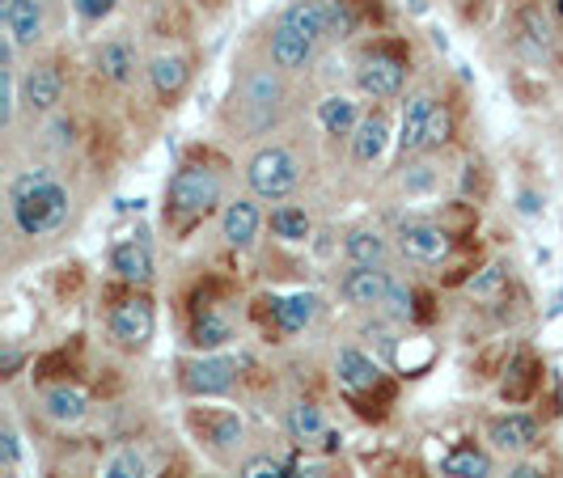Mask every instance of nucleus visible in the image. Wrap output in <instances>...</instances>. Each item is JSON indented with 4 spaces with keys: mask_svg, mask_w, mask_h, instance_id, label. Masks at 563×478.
<instances>
[{
    "mask_svg": "<svg viewBox=\"0 0 563 478\" xmlns=\"http://www.w3.org/2000/svg\"><path fill=\"white\" fill-rule=\"evenodd\" d=\"M9 216L22 237H47L59 233L73 216V196L56 178V169L30 166L9 178Z\"/></svg>",
    "mask_w": 563,
    "mask_h": 478,
    "instance_id": "f257e3e1",
    "label": "nucleus"
},
{
    "mask_svg": "<svg viewBox=\"0 0 563 478\" xmlns=\"http://www.w3.org/2000/svg\"><path fill=\"white\" fill-rule=\"evenodd\" d=\"M225 199V178L221 169L203 166V162H187L169 174L166 182V225L178 233H191L199 221H208L212 212H221Z\"/></svg>",
    "mask_w": 563,
    "mask_h": 478,
    "instance_id": "f03ea898",
    "label": "nucleus"
},
{
    "mask_svg": "<svg viewBox=\"0 0 563 478\" xmlns=\"http://www.w3.org/2000/svg\"><path fill=\"white\" fill-rule=\"evenodd\" d=\"M284 77L276 64H267V68H251L242 85H238V114H242V127L246 132H267L272 123H276V114L284 107Z\"/></svg>",
    "mask_w": 563,
    "mask_h": 478,
    "instance_id": "7ed1b4c3",
    "label": "nucleus"
},
{
    "mask_svg": "<svg viewBox=\"0 0 563 478\" xmlns=\"http://www.w3.org/2000/svg\"><path fill=\"white\" fill-rule=\"evenodd\" d=\"M246 182H251L254 199H267V203H280L301 187V162L284 148V144H267L258 148L246 166Z\"/></svg>",
    "mask_w": 563,
    "mask_h": 478,
    "instance_id": "20e7f679",
    "label": "nucleus"
},
{
    "mask_svg": "<svg viewBox=\"0 0 563 478\" xmlns=\"http://www.w3.org/2000/svg\"><path fill=\"white\" fill-rule=\"evenodd\" d=\"M238 386V360L217 352H196L178 365V390L187 398H225Z\"/></svg>",
    "mask_w": 563,
    "mask_h": 478,
    "instance_id": "39448f33",
    "label": "nucleus"
},
{
    "mask_svg": "<svg viewBox=\"0 0 563 478\" xmlns=\"http://www.w3.org/2000/svg\"><path fill=\"white\" fill-rule=\"evenodd\" d=\"M356 85L373 102H390L407 89V59L390 47H368L356 64Z\"/></svg>",
    "mask_w": 563,
    "mask_h": 478,
    "instance_id": "423d86ee",
    "label": "nucleus"
},
{
    "mask_svg": "<svg viewBox=\"0 0 563 478\" xmlns=\"http://www.w3.org/2000/svg\"><path fill=\"white\" fill-rule=\"evenodd\" d=\"M107 331H111L114 343H119V347H128V352L148 347V338H153V331H157V310H153V301L132 288L123 301H114L111 305Z\"/></svg>",
    "mask_w": 563,
    "mask_h": 478,
    "instance_id": "0eeeda50",
    "label": "nucleus"
},
{
    "mask_svg": "<svg viewBox=\"0 0 563 478\" xmlns=\"http://www.w3.org/2000/svg\"><path fill=\"white\" fill-rule=\"evenodd\" d=\"M187 427L203 449H212L217 457H229V453L242 449L246 441V423L238 411H221V407H191L187 411Z\"/></svg>",
    "mask_w": 563,
    "mask_h": 478,
    "instance_id": "6e6552de",
    "label": "nucleus"
},
{
    "mask_svg": "<svg viewBox=\"0 0 563 478\" xmlns=\"http://www.w3.org/2000/svg\"><path fill=\"white\" fill-rule=\"evenodd\" d=\"M258 318L276 331V335L292 338V335H306L313 322H318V313H322V301L313 297V292H292V297H263L258 301Z\"/></svg>",
    "mask_w": 563,
    "mask_h": 478,
    "instance_id": "1a4fd4ad",
    "label": "nucleus"
},
{
    "mask_svg": "<svg viewBox=\"0 0 563 478\" xmlns=\"http://www.w3.org/2000/svg\"><path fill=\"white\" fill-rule=\"evenodd\" d=\"M398 254L420 263V267H437L453 254V233L441 221H402L398 225Z\"/></svg>",
    "mask_w": 563,
    "mask_h": 478,
    "instance_id": "9d476101",
    "label": "nucleus"
},
{
    "mask_svg": "<svg viewBox=\"0 0 563 478\" xmlns=\"http://www.w3.org/2000/svg\"><path fill=\"white\" fill-rule=\"evenodd\" d=\"M313 52H318V43H313L310 34H301V30L292 26V22H284V18L272 22V34H267V59H272L280 73H306V68L313 64Z\"/></svg>",
    "mask_w": 563,
    "mask_h": 478,
    "instance_id": "9b49d317",
    "label": "nucleus"
},
{
    "mask_svg": "<svg viewBox=\"0 0 563 478\" xmlns=\"http://www.w3.org/2000/svg\"><path fill=\"white\" fill-rule=\"evenodd\" d=\"M263 225H267V216H263L254 196H238L221 208V237H225L229 251H254Z\"/></svg>",
    "mask_w": 563,
    "mask_h": 478,
    "instance_id": "f8f14e48",
    "label": "nucleus"
},
{
    "mask_svg": "<svg viewBox=\"0 0 563 478\" xmlns=\"http://www.w3.org/2000/svg\"><path fill=\"white\" fill-rule=\"evenodd\" d=\"M487 441L492 449L508 453V457H521L542 445V423L534 415H521V411H508V415H492L487 420Z\"/></svg>",
    "mask_w": 563,
    "mask_h": 478,
    "instance_id": "ddd939ff",
    "label": "nucleus"
},
{
    "mask_svg": "<svg viewBox=\"0 0 563 478\" xmlns=\"http://www.w3.org/2000/svg\"><path fill=\"white\" fill-rule=\"evenodd\" d=\"M0 22L18 47H38L47 38V0H0Z\"/></svg>",
    "mask_w": 563,
    "mask_h": 478,
    "instance_id": "4468645a",
    "label": "nucleus"
},
{
    "mask_svg": "<svg viewBox=\"0 0 563 478\" xmlns=\"http://www.w3.org/2000/svg\"><path fill=\"white\" fill-rule=\"evenodd\" d=\"M390 284H395V276H390L386 267H352V271L339 280V297H343L352 310H377V305H386Z\"/></svg>",
    "mask_w": 563,
    "mask_h": 478,
    "instance_id": "2eb2a0df",
    "label": "nucleus"
},
{
    "mask_svg": "<svg viewBox=\"0 0 563 478\" xmlns=\"http://www.w3.org/2000/svg\"><path fill=\"white\" fill-rule=\"evenodd\" d=\"M144 73H148V85H153L157 102L174 107L187 93V85H191V59L178 56V52H157V56L144 64Z\"/></svg>",
    "mask_w": 563,
    "mask_h": 478,
    "instance_id": "dca6fc26",
    "label": "nucleus"
},
{
    "mask_svg": "<svg viewBox=\"0 0 563 478\" xmlns=\"http://www.w3.org/2000/svg\"><path fill=\"white\" fill-rule=\"evenodd\" d=\"M284 427L301 449H335L339 441L327 415H322V407H313V402H292L288 415H284Z\"/></svg>",
    "mask_w": 563,
    "mask_h": 478,
    "instance_id": "f3484780",
    "label": "nucleus"
},
{
    "mask_svg": "<svg viewBox=\"0 0 563 478\" xmlns=\"http://www.w3.org/2000/svg\"><path fill=\"white\" fill-rule=\"evenodd\" d=\"M432 111H437V98H432L428 89L407 93L402 119H398V148H402V157H411V153H423V148H428V123H432Z\"/></svg>",
    "mask_w": 563,
    "mask_h": 478,
    "instance_id": "a211bd4d",
    "label": "nucleus"
},
{
    "mask_svg": "<svg viewBox=\"0 0 563 478\" xmlns=\"http://www.w3.org/2000/svg\"><path fill=\"white\" fill-rule=\"evenodd\" d=\"M64 98V73L56 64H30L22 73V102L34 114H52Z\"/></svg>",
    "mask_w": 563,
    "mask_h": 478,
    "instance_id": "6ab92c4d",
    "label": "nucleus"
},
{
    "mask_svg": "<svg viewBox=\"0 0 563 478\" xmlns=\"http://www.w3.org/2000/svg\"><path fill=\"white\" fill-rule=\"evenodd\" d=\"M111 271L114 280H123L128 288H148L153 284V251L141 237H128V242H114L111 246Z\"/></svg>",
    "mask_w": 563,
    "mask_h": 478,
    "instance_id": "aec40b11",
    "label": "nucleus"
},
{
    "mask_svg": "<svg viewBox=\"0 0 563 478\" xmlns=\"http://www.w3.org/2000/svg\"><path fill=\"white\" fill-rule=\"evenodd\" d=\"M335 377L347 394H373V390H382V368L361 347H339Z\"/></svg>",
    "mask_w": 563,
    "mask_h": 478,
    "instance_id": "412c9836",
    "label": "nucleus"
},
{
    "mask_svg": "<svg viewBox=\"0 0 563 478\" xmlns=\"http://www.w3.org/2000/svg\"><path fill=\"white\" fill-rule=\"evenodd\" d=\"M390 148V119L386 114H365L361 127L352 132V162L356 166H377Z\"/></svg>",
    "mask_w": 563,
    "mask_h": 478,
    "instance_id": "4be33fe9",
    "label": "nucleus"
},
{
    "mask_svg": "<svg viewBox=\"0 0 563 478\" xmlns=\"http://www.w3.org/2000/svg\"><path fill=\"white\" fill-rule=\"evenodd\" d=\"M93 68L114 85H128L136 77V68H141V59H136V47L132 43H123V38H107L98 52H93Z\"/></svg>",
    "mask_w": 563,
    "mask_h": 478,
    "instance_id": "5701e85b",
    "label": "nucleus"
},
{
    "mask_svg": "<svg viewBox=\"0 0 563 478\" xmlns=\"http://www.w3.org/2000/svg\"><path fill=\"white\" fill-rule=\"evenodd\" d=\"M229 338H233V322L225 313L212 310V305H199L196 318H191V331H187V343L196 352H217V347H225Z\"/></svg>",
    "mask_w": 563,
    "mask_h": 478,
    "instance_id": "b1692460",
    "label": "nucleus"
},
{
    "mask_svg": "<svg viewBox=\"0 0 563 478\" xmlns=\"http://www.w3.org/2000/svg\"><path fill=\"white\" fill-rule=\"evenodd\" d=\"M343 258H347V267H386L390 263V242L377 229H356L343 242Z\"/></svg>",
    "mask_w": 563,
    "mask_h": 478,
    "instance_id": "393cba45",
    "label": "nucleus"
},
{
    "mask_svg": "<svg viewBox=\"0 0 563 478\" xmlns=\"http://www.w3.org/2000/svg\"><path fill=\"white\" fill-rule=\"evenodd\" d=\"M318 123H322L327 136H347L352 141V132L361 127V107L347 93H331V98L318 102Z\"/></svg>",
    "mask_w": 563,
    "mask_h": 478,
    "instance_id": "a878e982",
    "label": "nucleus"
},
{
    "mask_svg": "<svg viewBox=\"0 0 563 478\" xmlns=\"http://www.w3.org/2000/svg\"><path fill=\"white\" fill-rule=\"evenodd\" d=\"M538 386H542V365H538V356L521 352V356L508 365V377H505V386H500V394H505V402H530V398L538 394Z\"/></svg>",
    "mask_w": 563,
    "mask_h": 478,
    "instance_id": "bb28decb",
    "label": "nucleus"
},
{
    "mask_svg": "<svg viewBox=\"0 0 563 478\" xmlns=\"http://www.w3.org/2000/svg\"><path fill=\"white\" fill-rule=\"evenodd\" d=\"M43 411L56 423H64V427H73V423H81L89 415V398L77 386H68V381L64 386H47L43 390Z\"/></svg>",
    "mask_w": 563,
    "mask_h": 478,
    "instance_id": "cd10ccee",
    "label": "nucleus"
},
{
    "mask_svg": "<svg viewBox=\"0 0 563 478\" xmlns=\"http://www.w3.org/2000/svg\"><path fill=\"white\" fill-rule=\"evenodd\" d=\"M267 225H272V233L280 237V242H310L313 233V221L306 208H297V203H280V208H272V216H267Z\"/></svg>",
    "mask_w": 563,
    "mask_h": 478,
    "instance_id": "c85d7f7f",
    "label": "nucleus"
},
{
    "mask_svg": "<svg viewBox=\"0 0 563 478\" xmlns=\"http://www.w3.org/2000/svg\"><path fill=\"white\" fill-rule=\"evenodd\" d=\"M322 22H327V38H352L361 30V9L356 0H318Z\"/></svg>",
    "mask_w": 563,
    "mask_h": 478,
    "instance_id": "c756f323",
    "label": "nucleus"
},
{
    "mask_svg": "<svg viewBox=\"0 0 563 478\" xmlns=\"http://www.w3.org/2000/svg\"><path fill=\"white\" fill-rule=\"evenodd\" d=\"M441 470L453 478H492V457L483 449H475V445H457V449L445 453Z\"/></svg>",
    "mask_w": 563,
    "mask_h": 478,
    "instance_id": "7c9ffc66",
    "label": "nucleus"
},
{
    "mask_svg": "<svg viewBox=\"0 0 563 478\" xmlns=\"http://www.w3.org/2000/svg\"><path fill=\"white\" fill-rule=\"evenodd\" d=\"M508 263H487L479 276L471 280V297H479V301H492V297H500L508 288Z\"/></svg>",
    "mask_w": 563,
    "mask_h": 478,
    "instance_id": "2f4dec72",
    "label": "nucleus"
},
{
    "mask_svg": "<svg viewBox=\"0 0 563 478\" xmlns=\"http://www.w3.org/2000/svg\"><path fill=\"white\" fill-rule=\"evenodd\" d=\"M102 478H144V457L136 449H119L111 462H107Z\"/></svg>",
    "mask_w": 563,
    "mask_h": 478,
    "instance_id": "473e14b6",
    "label": "nucleus"
},
{
    "mask_svg": "<svg viewBox=\"0 0 563 478\" xmlns=\"http://www.w3.org/2000/svg\"><path fill=\"white\" fill-rule=\"evenodd\" d=\"M453 141V114L445 102H437L432 111V123H428V148H445Z\"/></svg>",
    "mask_w": 563,
    "mask_h": 478,
    "instance_id": "72a5a7b5",
    "label": "nucleus"
},
{
    "mask_svg": "<svg viewBox=\"0 0 563 478\" xmlns=\"http://www.w3.org/2000/svg\"><path fill=\"white\" fill-rule=\"evenodd\" d=\"M114 4L119 0H73V9H77V18L89 22V26H98V22H107L114 13Z\"/></svg>",
    "mask_w": 563,
    "mask_h": 478,
    "instance_id": "f704fd0d",
    "label": "nucleus"
},
{
    "mask_svg": "<svg viewBox=\"0 0 563 478\" xmlns=\"http://www.w3.org/2000/svg\"><path fill=\"white\" fill-rule=\"evenodd\" d=\"M0 457H4V470H18V462H22V436L13 423L0 427Z\"/></svg>",
    "mask_w": 563,
    "mask_h": 478,
    "instance_id": "c9c22d12",
    "label": "nucleus"
},
{
    "mask_svg": "<svg viewBox=\"0 0 563 478\" xmlns=\"http://www.w3.org/2000/svg\"><path fill=\"white\" fill-rule=\"evenodd\" d=\"M242 478H288L280 470V466H276V462H251V466H246V475Z\"/></svg>",
    "mask_w": 563,
    "mask_h": 478,
    "instance_id": "e433bc0d",
    "label": "nucleus"
},
{
    "mask_svg": "<svg viewBox=\"0 0 563 478\" xmlns=\"http://www.w3.org/2000/svg\"><path fill=\"white\" fill-rule=\"evenodd\" d=\"M508 478H547V470L534 466V462H521V466H512V470H508Z\"/></svg>",
    "mask_w": 563,
    "mask_h": 478,
    "instance_id": "4c0bfd02",
    "label": "nucleus"
},
{
    "mask_svg": "<svg viewBox=\"0 0 563 478\" xmlns=\"http://www.w3.org/2000/svg\"><path fill=\"white\" fill-rule=\"evenodd\" d=\"M162 478H183V470H178V466H174V470H162Z\"/></svg>",
    "mask_w": 563,
    "mask_h": 478,
    "instance_id": "58836bf2",
    "label": "nucleus"
},
{
    "mask_svg": "<svg viewBox=\"0 0 563 478\" xmlns=\"http://www.w3.org/2000/svg\"><path fill=\"white\" fill-rule=\"evenodd\" d=\"M0 478H18V470H4V475H0Z\"/></svg>",
    "mask_w": 563,
    "mask_h": 478,
    "instance_id": "ea45409f",
    "label": "nucleus"
}]
</instances>
